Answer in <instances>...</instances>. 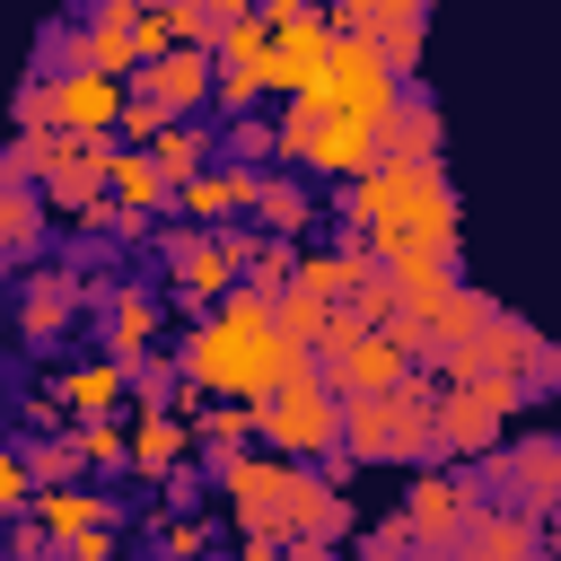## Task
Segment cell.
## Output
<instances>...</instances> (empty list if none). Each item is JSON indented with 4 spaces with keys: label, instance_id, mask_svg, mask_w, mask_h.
Returning a JSON list of instances; mask_svg holds the SVG:
<instances>
[{
    "label": "cell",
    "instance_id": "cell-1",
    "mask_svg": "<svg viewBox=\"0 0 561 561\" xmlns=\"http://www.w3.org/2000/svg\"><path fill=\"white\" fill-rule=\"evenodd\" d=\"M316 351H289L280 342V307L237 289L219 316H202L184 333V386L210 394V403H272L289 377H307Z\"/></svg>",
    "mask_w": 561,
    "mask_h": 561
},
{
    "label": "cell",
    "instance_id": "cell-2",
    "mask_svg": "<svg viewBox=\"0 0 561 561\" xmlns=\"http://www.w3.org/2000/svg\"><path fill=\"white\" fill-rule=\"evenodd\" d=\"M438 377H403L394 394H368V403H342V456L351 465H430L438 456Z\"/></svg>",
    "mask_w": 561,
    "mask_h": 561
},
{
    "label": "cell",
    "instance_id": "cell-3",
    "mask_svg": "<svg viewBox=\"0 0 561 561\" xmlns=\"http://www.w3.org/2000/svg\"><path fill=\"white\" fill-rule=\"evenodd\" d=\"M254 254H263V237L254 228H167L158 237V263H167V289L175 298H193L202 316H219L237 289H245V272H254Z\"/></svg>",
    "mask_w": 561,
    "mask_h": 561
},
{
    "label": "cell",
    "instance_id": "cell-4",
    "mask_svg": "<svg viewBox=\"0 0 561 561\" xmlns=\"http://www.w3.org/2000/svg\"><path fill=\"white\" fill-rule=\"evenodd\" d=\"M316 377L342 394V403H368V394H394L403 377H421V359L394 342V333H377L368 316H359V298L342 307V333L316 351Z\"/></svg>",
    "mask_w": 561,
    "mask_h": 561
},
{
    "label": "cell",
    "instance_id": "cell-5",
    "mask_svg": "<svg viewBox=\"0 0 561 561\" xmlns=\"http://www.w3.org/2000/svg\"><path fill=\"white\" fill-rule=\"evenodd\" d=\"M526 403H535V386H517V377L447 386L438 394V465H491L500 456V421H517Z\"/></svg>",
    "mask_w": 561,
    "mask_h": 561
},
{
    "label": "cell",
    "instance_id": "cell-6",
    "mask_svg": "<svg viewBox=\"0 0 561 561\" xmlns=\"http://www.w3.org/2000/svg\"><path fill=\"white\" fill-rule=\"evenodd\" d=\"M263 447L280 456V465H324V456H342V394L307 368V377H289L272 403H263Z\"/></svg>",
    "mask_w": 561,
    "mask_h": 561
},
{
    "label": "cell",
    "instance_id": "cell-7",
    "mask_svg": "<svg viewBox=\"0 0 561 561\" xmlns=\"http://www.w3.org/2000/svg\"><path fill=\"white\" fill-rule=\"evenodd\" d=\"M263 18H272V96H280V105H289V96H316V88L333 79V53H342V26H333V9L272 0Z\"/></svg>",
    "mask_w": 561,
    "mask_h": 561
},
{
    "label": "cell",
    "instance_id": "cell-8",
    "mask_svg": "<svg viewBox=\"0 0 561 561\" xmlns=\"http://www.w3.org/2000/svg\"><path fill=\"white\" fill-rule=\"evenodd\" d=\"M210 482L237 517V535H263V543H289V465L272 447H245V456H210Z\"/></svg>",
    "mask_w": 561,
    "mask_h": 561
},
{
    "label": "cell",
    "instance_id": "cell-9",
    "mask_svg": "<svg viewBox=\"0 0 561 561\" xmlns=\"http://www.w3.org/2000/svg\"><path fill=\"white\" fill-rule=\"evenodd\" d=\"M473 508H482V491L456 473V465H421L412 482H403V535L421 543V552H456L465 543V526H473Z\"/></svg>",
    "mask_w": 561,
    "mask_h": 561
},
{
    "label": "cell",
    "instance_id": "cell-10",
    "mask_svg": "<svg viewBox=\"0 0 561 561\" xmlns=\"http://www.w3.org/2000/svg\"><path fill=\"white\" fill-rule=\"evenodd\" d=\"M473 491H482L491 508H517V517L543 526V517L561 508V438H517V447H500Z\"/></svg>",
    "mask_w": 561,
    "mask_h": 561
},
{
    "label": "cell",
    "instance_id": "cell-11",
    "mask_svg": "<svg viewBox=\"0 0 561 561\" xmlns=\"http://www.w3.org/2000/svg\"><path fill=\"white\" fill-rule=\"evenodd\" d=\"M114 149H123V140H44L35 193H44L61 219H79V210L114 202Z\"/></svg>",
    "mask_w": 561,
    "mask_h": 561
},
{
    "label": "cell",
    "instance_id": "cell-12",
    "mask_svg": "<svg viewBox=\"0 0 561 561\" xmlns=\"http://www.w3.org/2000/svg\"><path fill=\"white\" fill-rule=\"evenodd\" d=\"M263 105H272V18L245 9L237 35L219 44V114L228 123H254Z\"/></svg>",
    "mask_w": 561,
    "mask_h": 561
},
{
    "label": "cell",
    "instance_id": "cell-13",
    "mask_svg": "<svg viewBox=\"0 0 561 561\" xmlns=\"http://www.w3.org/2000/svg\"><path fill=\"white\" fill-rule=\"evenodd\" d=\"M131 96H149V105L175 114V123H193L202 105H219V53H167V61H149V70L131 79Z\"/></svg>",
    "mask_w": 561,
    "mask_h": 561
},
{
    "label": "cell",
    "instance_id": "cell-14",
    "mask_svg": "<svg viewBox=\"0 0 561 561\" xmlns=\"http://www.w3.org/2000/svg\"><path fill=\"white\" fill-rule=\"evenodd\" d=\"M79 307H88V280L79 272H26V289H18V342L26 351H61Z\"/></svg>",
    "mask_w": 561,
    "mask_h": 561
},
{
    "label": "cell",
    "instance_id": "cell-15",
    "mask_svg": "<svg viewBox=\"0 0 561 561\" xmlns=\"http://www.w3.org/2000/svg\"><path fill=\"white\" fill-rule=\"evenodd\" d=\"M263 184H272V175H254V167H228V158H219V167H210L202 184H184V193H175V210H184L193 228H210V237H219V228H237V219H254V202H263Z\"/></svg>",
    "mask_w": 561,
    "mask_h": 561
},
{
    "label": "cell",
    "instance_id": "cell-16",
    "mask_svg": "<svg viewBox=\"0 0 561 561\" xmlns=\"http://www.w3.org/2000/svg\"><path fill=\"white\" fill-rule=\"evenodd\" d=\"M508 307H491V289L482 280H465L438 316H430V342H421V368H438V359H465V351H482L491 342V324H500Z\"/></svg>",
    "mask_w": 561,
    "mask_h": 561
},
{
    "label": "cell",
    "instance_id": "cell-17",
    "mask_svg": "<svg viewBox=\"0 0 561 561\" xmlns=\"http://www.w3.org/2000/svg\"><path fill=\"white\" fill-rule=\"evenodd\" d=\"M202 456V430L184 421V412H131V473L140 482H167V473H184Z\"/></svg>",
    "mask_w": 561,
    "mask_h": 561
},
{
    "label": "cell",
    "instance_id": "cell-18",
    "mask_svg": "<svg viewBox=\"0 0 561 561\" xmlns=\"http://www.w3.org/2000/svg\"><path fill=\"white\" fill-rule=\"evenodd\" d=\"M158 333H167V307H158V289H114L105 298V359H158Z\"/></svg>",
    "mask_w": 561,
    "mask_h": 561
},
{
    "label": "cell",
    "instance_id": "cell-19",
    "mask_svg": "<svg viewBox=\"0 0 561 561\" xmlns=\"http://www.w3.org/2000/svg\"><path fill=\"white\" fill-rule=\"evenodd\" d=\"M53 386H61V412H70V421H114V412L131 403V368H123V359H70Z\"/></svg>",
    "mask_w": 561,
    "mask_h": 561
},
{
    "label": "cell",
    "instance_id": "cell-20",
    "mask_svg": "<svg viewBox=\"0 0 561 561\" xmlns=\"http://www.w3.org/2000/svg\"><path fill=\"white\" fill-rule=\"evenodd\" d=\"M465 552L473 561H543V526L535 517H517V508H473V526H465Z\"/></svg>",
    "mask_w": 561,
    "mask_h": 561
},
{
    "label": "cell",
    "instance_id": "cell-21",
    "mask_svg": "<svg viewBox=\"0 0 561 561\" xmlns=\"http://www.w3.org/2000/svg\"><path fill=\"white\" fill-rule=\"evenodd\" d=\"M368 44L386 53L394 79H412V70H421V44H430V9H421V0H377V35H368Z\"/></svg>",
    "mask_w": 561,
    "mask_h": 561
},
{
    "label": "cell",
    "instance_id": "cell-22",
    "mask_svg": "<svg viewBox=\"0 0 561 561\" xmlns=\"http://www.w3.org/2000/svg\"><path fill=\"white\" fill-rule=\"evenodd\" d=\"M377 167H386V140L359 131V123H333V131L316 140V158H307V175H333V184H359V175H377Z\"/></svg>",
    "mask_w": 561,
    "mask_h": 561
},
{
    "label": "cell",
    "instance_id": "cell-23",
    "mask_svg": "<svg viewBox=\"0 0 561 561\" xmlns=\"http://www.w3.org/2000/svg\"><path fill=\"white\" fill-rule=\"evenodd\" d=\"M35 526H44V535H53L61 552H70L79 535L114 526V500H105V491H88V482H79V491H44V500H35Z\"/></svg>",
    "mask_w": 561,
    "mask_h": 561
},
{
    "label": "cell",
    "instance_id": "cell-24",
    "mask_svg": "<svg viewBox=\"0 0 561 561\" xmlns=\"http://www.w3.org/2000/svg\"><path fill=\"white\" fill-rule=\"evenodd\" d=\"M114 202H123V210H140V219H158V210H175V184L158 175V158H149V149H114Z\"/></svg>",
    "mask_w": 561,
    "mask_h": 561
},
{
    "label": "cell",
    "instance_id": "cell-25",
    "mask_svg": "<svg viewBox=\"0 0 561 561\" xmlns=\"http://www.w3.org/2000/svg\"><path fill=\"white\" fill-rule=\"evenodd\" d=\"M254 228H263V237H280V245H298V237L316 228V193H307L298 175H272V184H263V202H254Z\"/></svg>",
    "mask_w": 561,
    "mask_h": 561
},
{
    "label": "cell",
    "instance_id": "cell-26",
    "mask_svg": "<svg viewBox=\"0 0 561 561\" xmlns=\"http://www.w3.org/2000/svg\"><path fill=\"white\" fill-rule=\"evenodd\" d=\"M44 193L35 184H0V245H9V263H35V245H44Z\"/></svg>",
    "mask_w": 561,
    "mask_h": 561
},
{
    "label": "cell",
    "instance_id": "cell-27",
    "mask_svg": "<svg viewBox=\"0 0 561 561\" xmlns=\"http://www.w3.org/2000/svg\"><path fill=\"white\" fill-rule=\"evenodd\" d=\"M342 307H351V298H342ZM342 307L316 298V289H289V298H280V342H289V351H324V342L342 333Z\"/></svg>",
    "mask_w": 561,
    "mask_h": 561
},
{
    "label": "cell",
    "instance_id": "cell-28",
    "mask_svg": "<svg viewBox=\"0 0 561 561\" xmlns=\"http://www.w3.org/2000/svg\"><path fill=\"white\" fill-rule=\"evenodd\" d=\"M438 131H447V123H438V105H430V96H412V105L394 114V131H386V158H394V167H438Z\"/></svg>",
    "mask_w": 561,
    "mask_h": 561
},
{
    "label": "cell",
    "instance_id": "cell-29",
    "mask_svg": "<svg viewBox=\"0 0 561 561\" xmlns=\"http://www.w3.org/2000/svg\"><path fill=\"white\" fill-rule=\"evenodd\" d=\"M193 430L210 456H245V447H263V403H210Z\"/></svg>",
    "mask_w": 561,
    "mask_h": 561
},
{
    "label": "cell",
    "instance_id": "cell-30",
    "mask_svg": "<svg viewBox=\"0 0 561 561\" xmlns=\"http://www.w3.org/2000/svg\"><path fill=\"white\" fill-rule=\"evenodd\" d=\"M149 158H158V175H167V184H175V193H184V184H202V175H210V140H202V123H175V131H167V140H158V149H149Z\"/></svg>",
    "mask_w": 561,
    "mask_h": 561
},
{
    "label": "cell",
    "instance_id": "cell-31",
    "mask_svg": "<svg viewBox=\"0 0 561 561\" xmlns=\"http://www.w3.org/2000/svg\"><path fill=\"white\" fill-rule=\"evenodd\" d=\"M324 131H333V114H324L316 96H289V105H280V158H289V167H307Z\"/></svg>",
    "mask_w": 561,
    "mask_h": 561
},
{
    "label": "cell",
    "instance_id": "cell-32",
    "mask_svg": "<svg viewBox=\"0 0 561 561\" xmlns=\"http://www.w3.org/2000/svg\"><path fill=\"white\" fill-rule=\"evenodd\" d=\"M131 412H114V421H79V456H88V473H114V465H131V430H123Z\"/></svg>",
    "mask_w": 561,
    "mask_h": 561
},
{
    "label": "cell",
    "instance_id": "cell-33",
    "mask_svg": "<svg viewBox=\"0 0 561 561\" xmlns=\"http://www.w3.org/2000/svg\"><path fill=\"white\" fill-rule=\"evenodd\" d=\"M219 149H228V167H254V175H263V158H280V123H263V114H254V123H228Z\"/></svg>",
    "mask_w": 561,
    "mask_h": 561
},
{
    "label": "cell",
    "instance_id": "cell-34",
    "mask_svg": "<svg viewBox=\"0 0 561 561\" xmlns=\"http://www.w3.org/2000/svg\"><path fill=\"white\" fill-rule=\"evenodd\" d=\"M202 552H210V526L202 517H167L158 526V561H202Z\"/></svg>",
    "mask_w": 561,
    "mask_h": 561
},
{
    "label": "cell",
    "instance_id": "cell-35",
    "mask_svg": "<svg viewBox=\"0 0 561 561\" xmlns=\"http://www.w3.org/2000/svg\"><path fill=\"white\" fill-rule=\"evenodd\" d=\"M167 131H175V114H158L149 96H131V114H123V140H140V149H158Z\"/></svg>",
    "mask_w": 561,
    "mask_h": 561
},
{
    "label": "cell",
    "instance_id": "cell-36",
    "mask_svg": "<svg viewBox=\"0 0 561 561\" xmlns=\"http://www.w3.org/2000/svg\"><path fill=\"white\" fill-rule=\"evenodd\" d=\"M9 561H61V543H53L35 517H18V526H9Z\"/></svg>",
    "mask_w": 561,
    "mask_h": 561
},
{
    "label": "cell",
    "instance_id": "cell-37",
    "mask_svg": "<svg viewBox=\"0 0 561 561\" xmlns=\"http://www.w3.org/2000/svg\"><path fill=\"white\" fill-rule=\"evenodd\" d=\"M114 552H123V535H114V526H96V535H79L61 561H114Z\"/></svg>",
    "mask_w": 561,
    "mask_h": 561
},
{
    "label": "cell",
    "instance_id": "cell-38",
    "mask_svg": "<svg viewBox=\"0 0 561 561\" xmlns=\"http://www.w3.org/2000/svg\"><path fill=\"white\" fill-rule=\"evenodd\" d=\"M526 386H535V394H552V386H561V342H543V359H535V377H526Z\"/></svg>",
    "mask_w": 561,
    "mask_h": 561
},
{
    "label": "cell",
    "instance_id": "cell-39",
    "mask_svg": "<svg viewBox=\"0 0 561 561\" xmlns=\"http://www.w3.org/2000/svg\"><path fill=\"white\" fill-rule=\"evenodd\" d=\"M280 552H289V543H263V535H245V543H237V561H280Z\"/></svg>",
    "mask_w": 561,
    "mask_h": 561
},
{
    "label": "cell",
    "instance_id": "cell-40",
    "mask_svg": "<svg viewBox=\"0 0 561 561\" xmlns=\"http://www.w3.org/2000/svg\"><path fill=\"white\" fill-rule=\"evenodd\" d=\"M280 561H342V552H333V543H289Z\"/></svg>",
    "mask_w": 561,
    "mask_h": 561
},
{
    "label": "cell",
    "instance_id": "cell-41",
    "mask_svg": "<svg viewBox=\"0 0 561 561\" xmlns=\"http://www.w3.org/2000/svg\"><path fill=\"white\" fill-rule=\"evenodd\" d=\"M543 561H561V508L543 517Z\"/></svg>",
    "mask_w": 561,
    "mask_h": 561
},
{
    "label": "cell",
    "instance_id": "cell-42",
    "mask_svg": "<svg viewBox=\"0 0 561 561\" xmlns=\"http://www.w3.org/2000/svg\"><path fill=\"white\" fill-rule=\"evenodd\" d=\"M403 561H438V552H421V543H412V552H403Z\"/></svg>",
    "mask_w": 561,
    "mask_h": 561
}]
</instances>
